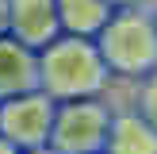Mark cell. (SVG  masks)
Masks as SVG:
<instances>
[{
	"label": "cell",
	"mask_w": 157,
	"mask_h": 154,
	"mask_svg": "<svg viewBox=\"0 0 157 154\" xmlns=\"http://www.w3.org/2000/svg\"><path fill=\"white\" fill-rule=\"evenodd\" d=\"M153 27H157V12H153Z\"/></svg>",
	"instance_id": "obj_14"
},
{
	"label": "cell",
	"mask_w": 157,
	"mask_h": 154,
	"mask_svg": "<svg viewBox=\"0 0 157 154\" xmlns=\"http://www.w3.org/2000/svg\"><path fill=\"white\" fill-rule=\"evenodd\" d=\"M54 112H58V104L50 96H42L38 89L4 100L0 104V139L12 143L15 150H38L50 139Z\"/></svg>",
	"instance_id": "obj_4"
},
{
	"label": "cell",
	"mask_w": 157,
	"mask_h": 154,
	"mask_svg": "<svg viewBox=\"0 0 157 154\" xmlns=\"http://www.w3.org/2000/svg\"><path fill=\"white\" fill-rule=\"evenodd\" d=\"M19 154H54L50 146H38V150H19Z\"/></svg>",
	"instance_id": "obj_13"
},
{
	"label": "cell",
	"mask_w": 157,
	"mask_h": 154,
	"mask_svg": "<svg viewBox=\"0 0 157 154\" xmlns=\"http://www.w3.org/2000/svg\"><path fill=\"white\" fill-rule=\"evenodd\" d=\"M38 62V92L54 104H73V100H92L107 89V66L100 58L92 38L58 35L46 50L35 54Z\"/></svg>",
	"instance_id": "obj_1"
},
{
	"label": "cell",
	"mask_w": 157,
	"mask_h": 154,
	"mask_svg": "<svg viewBox=\"0 0 157 154\" xmlns=\"http://www.w3.org/2000/svg\"><path fill=\"white\" fill-rule=\"evenodd\" d=\"M111 108L104 96L92 100H73V104H58L50 127V146L54 154H104V139L111 127Z\"/></svg>",
	"instance_id": "obj_3"
},
{
	"label": "cell",
	"mask_w": 157,
	"mask_h": 154,
	"mask_svg": "<svg viewBox=\"0 0 157 154\" xmlns=\"http://www.w3.org/2000/svg\"><path fill=\"white\" fill-rule=\"evenodd\" d=\"M0 35H8V0H0Z\"/></svg>",
	"instance_id": "obj_11"
},
{
	"label": "cell",
	"mask_w": 157,
	"mask_h": 154,
	"mask_svg": "<svg viewBox=\"0 0 157 154\" xmlns=\"http://www.w3.org/2000/svg\"><path fill=\"white\" fill-rule=\"evenodd\" d=\"M0 154H19V150H15L12 143H4V139H0Z\"/></svg>",
	"instance_id": "obj_12"
},
{
	"label": "cell",
	"mask_w": 157,
	"mask_h": 154,
	"mask_svg": "<svg viewBox=\"0 0 157 154\" xmlns=\"http://www.w3.org/2000/svg\"><path fill=\"white\" fill-rule=\"evenodd\" d=\"M54 8H58L61 35L73 38H96L104 23L111 19V8L104 0H54Z\"/></svg>",
	"instance_id": "obj_8"
},
{
	"label": "cell",
	"mask_w": 157,
	"mask_h": 154,
	"mask_svg": "<svg viewBox=\"0 0 157 154\" xmlns=\"http://www.w3.org/2000/svg\"><path fill=\"white\" fill-rule=\"evenodd\" d=\"M104 4H107V8H111V12H123V8H134V4H138V0H104Z\"/></svg>",
	"instance_id": "obj_10"
},
{
	"label": "cell",
	"mask_w": 157,
	"mask_h": 154,
	"mask_svg": "<svg viewBox=\"0 0 157 154\" xmlns=\"http://www.w3.org/2000/svg\"><path fill=\"white\" fill-rule=\"evenodd\" d=\"M92 43H96L107 73L142 81L146 73L157 69V27H153V15L142 8L111 12V19L104 23V31Z\"/></svg>",
	"instance_id": "obj_2"
},
{
	"label": "cell",
	"mask_w": 157,
	"mask_h": 154,
	"mask_svg": "<svg viewBox=\"0 0 157 154\" xmlns=\"http://www.w3.org/2000/svg\"><path fill=\"white\" fill-rule=\"evenodd\" d=\"M38 89V62L27 46L0 35V104Z\"/></svg>",
	"instance_id": "obj_6"
},
{
	"label": "cell",
	"mask_w": 157,
	"mask_h": 154,
	"mask_svg": "<svg viewBox=\"0 0 157 154\" xmlns=\"http://www.w3.org/2000/svg\"><path fill=\"white\" fill-rule=\"evenodd\" d=\"M134 112L157 131V69L138 81V108H134Z\"/></svg>",
	"instance_id": "obj_9"
},
{
	"label": "cell",
	"mask_w": 157,
	"mask_h": 154,
	"mask_svg": "<svg viewBox=\"0 0 157 154\" xmlns=\"http://www.w3.org/2000/svg\"><path fill=\"white\" fill-rule=\"evenodd\" d=\"M58 35H61V23H58L54 0H8V38L38 54Z\"/></svg>",
	"instance_id": "obj_5"
},
{
	"label": "cell",
	"mask_w": 157,
	"mask_h": 154,
	"mask_svg": "<svg viewBox=\"0 0 157 154\" xmlns=\"http://www.w3.org/2000/svg\"><path fill=\"white\" fill-rule=\"evenodd\" d=\"M104 154H157V131L138 112H115L104 139Z\"/></svg>",
	"instance_id": "obj_7"
}]
</instances>
